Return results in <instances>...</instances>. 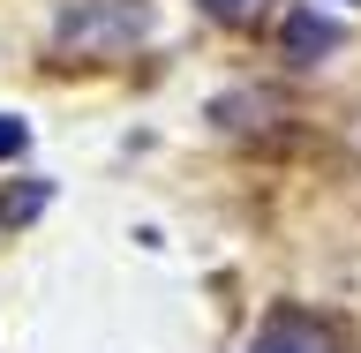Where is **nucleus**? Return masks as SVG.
Here are the masks:
<instances>
[{
  "mask_svg": "<svg viewBox=\"0 0 361 353\" xmlns=\"http://www.w3.org/2000/svg\"><path fill=\"white\" fill-rule=\"evenodd\" d=\"M256 353H331V331H316L309 316H271L256 331Z\"/></svg>",
  "mask_w": 361,
  "mask_h": 353,
  "instance_id": "obj_1",
  "label": "nucleus"
},
{
  "mask_svg": "<svg viewBox=\"0 0 361 353\" xmlns=\"http://www.w3.org/2000/svg\"><path fill=\"white\" fill-rule=\"evenodd\" d=\"M211 8H219V16H248V8H256V0H211Z\"/></svg>",
  "mask_w": 361,
  "mask_h": 353,
  "instance_id": "obj_4",
  "label": "nucleus"
},
{
  "mask_svg": "<svg viewBox=\"0 0 361 353\" xmlns=\"http://www.w3.org/2000/svg\"><path fill=\"white\" fill-rule=\"evenodd\" d=\"M23 143H30V128H23V120H8V113H0V158H16Z\"/></svg>",
  "mask_w": 361,
  "mask_h": 353,
  "instance_id": "obj_3",
  "label": "nucleus"
},
{
  "mask_svg": "<svg viewBox=\"0 0 361 353\" xmlns=\"http://www.w3.org/2000/svg\"><path fill=\"white\" fill-rule=\"evenodd\" d=\"M331 45H338V23H316V16L286 23V53L293 61H316V53H331Z\"/></svg>",
  "mask_w": 361,
  "mask_h": 353,
  "instance_id": "obj_2",
  "label": "nucleus"
}]
</instances>
